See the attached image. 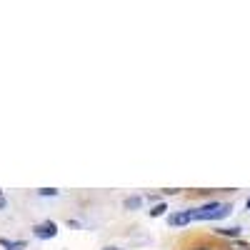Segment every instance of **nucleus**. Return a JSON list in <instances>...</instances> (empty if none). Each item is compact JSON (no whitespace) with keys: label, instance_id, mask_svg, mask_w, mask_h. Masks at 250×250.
I'll list each match as a JSON object with an SVG mask.
<instances>
[{"label":"nucleus","instance_id":"f8f14e48","mask_svg":"<svg viewBox=\"0 0 250 250\" xmlns=\"http://www.w3.org/2000/svg\"><path fill=\"white\" fill-rule=\"evenodd\" d=\"M0 208H5V195L0 193Z\"/></svg>","mask_w":250,"mask_h":250},{"label":"nucleus","instance_id":"f03ea898","mask_svg":"<svg viewBox=\"0 0 250 250\" xmlns=\"http://www.w3.org/2000/svg\"><path fill=\"white\" fill-rule=\"evenodd\" d=\"M33 235L40 238V240H53V238L58 235V225H55V220H43V223H38V225L33 228Z\"/></svg>","mask_w":250,"mask_h":250},{"label":"nucleus","instance_id":"f257e3e1","mask_svg":"<svg viewBox=\"0 0 250 250\" xmlns=\"http://www.w3.org/2000/svg\"><path fill=\"white\" fill-rule=\"evenodd\" d=\"M230 210H233L230 203L213 200V203H205L200 208H193V220H223L230 215Z\"/></svg>","mask_w":250,"mask_h":250},{"label":"nucleus","instance_id":"1a4fd4ad","mask_svg":"<svg viewBox=\"0 0 250 250\" xmlns=\"http://www.w3.org/2000/svg\"><path fill=\"white\" fill-rule=\"evenodd\" d=\"M38 195H40V198H55V195H58V190H55V188H40Z\"/></svg>","mask_w":250,"mask_h":250},{"label":"nucleus","instance_id":"39448f33","mask_svg":"<svg viewBox=\"0 0 250 250\" xmlns=\"http://www.w3.org/2000/svg\"><path fill=\"white\" fill-rule=\"evenodd\" d=\"M25 240H8V238H0V248L5 250H25Z\"/></svg>","mask_w":250,"mask_h":250},{"label":"nucleus","instance_id":"ddd939ff","mask_svg":"<svg viewBox=\"0 0 250 250\" xmlns=\"http://www.w3.org/2000/svg\"><path fill=\"white\" fill-rule=\"evenodd\" d=\"M245 208H248V210H250V198H248V203H245Z\"/></svg>","mask_w":250,"mask_h":250},{"label":"nucleus","instance_id":"20e7f679","mask_svg":"<svg viewBox=\"0 0 250 250\" xmlns=\"http://www.w3.org/2000/svg\"><path fill=\"white\" fill-rule=\"evenodd\" d=\"M215 235H223V238H230V240H240V228H215Z\"/></svg>","mask_w":250,"mask_h":250},{"label":"nucleus","instance_id":"0eeeda50","mask_svg":"<svg viewBox=\"0 0 250 250\" xmlns=\"http://www.w3.org/2000/svg\"><path fill=\"white\" fill-rule=\"evenodd\" d=\"M148 213H150V218H160V215L168 213V205H165V203H155Z\"/></svg>","mask_w":250,"mask_h":250},{"label":"nucleus","instance_id":"7ed1b4c3","mask_svg":"<svg viewBox=\"0 0 250 250\" xmlns=\"http://www.w3.org/2000/svg\"><path fill=\"white\" fill-rule=\"evenodd\" d=\"M190 223H193V210H175L168 215V225H173V228H185Z\"/></svg>","mask_w":250,"mask_h":250},{"label":"nucleus","instance_id":"4468645a","mask_svg":"<svg viewBox=\"0 0 250 250\" xmlns=\"http://www.w3.org/2000/svg\"><path fill=\"white\" fill-rule=\"evenodd\" d=\"M103 250H120V248H103Z\"/></svg>","mask_w":250,"mask_h":250},{"label":"nucleus","instance_id":"9b49d317","mask_svg":"<svg viewBox=\"0 0 250 250\" xmlns=\"http://www.w3.org/2000/svg\"><path fill=\"white\" fill-rule=\"evenodd\" d=\"M190 250H215V248H210V245H195V248H190Z\"/></svg>","mask_w":250,"mask_h":250},{"label":"nucleus","instance_id":"9d476101","mask_svg":"<svg viewBox=\"0 0 250 250\" xmlns=\"http://www.w3.org/2000/svg\"><path fill=\"white\" fill-rule=\"evenodd\" d=\"M178 190H175V188H165V190H163V195H175Z\"/></svg>","mask_w":250,"mask_h":250},{"label":"nucleus","instance_id":"6e6552de","mask_svg":"<svg viewBox=\"0 0 250 250\" xmlns=\"http://www.w3.org/2000/svg\"><path fill=\"white\" fill-rule=\"evenodd\" d=\"M225 250H250V243H245V240H230Z\"/></svg>","mask_w":250,"mask_h":250},{"label":"nucleus","instance_id":"423d86ee","mask_svg":"<svg viewBox=\"0 0 250 250\" xmlns=\"http://www.w3.org/2000/svg\"><path fill=\"white\" fill-rule=\"evenodd\" d=\"M140 205H143V198H140V195H128V198L123 200V208H125V210H138Z\"/></svg>","mask_w":250,"mask_h":250}]
</instances>
